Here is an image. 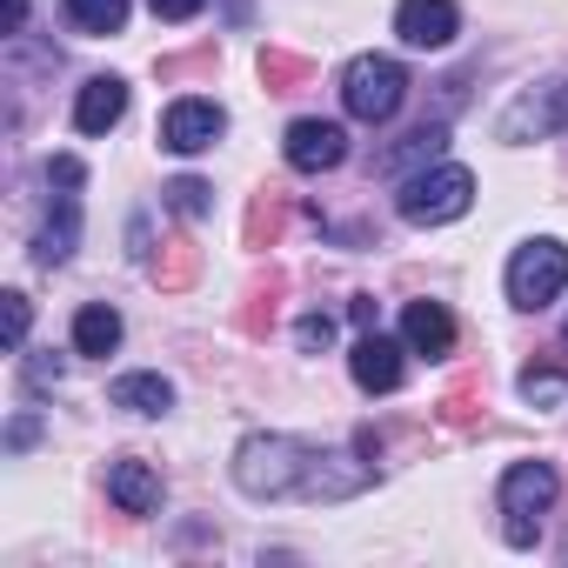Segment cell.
I'll return each instance as SVG.
<instances>
[{
    "label": "cell",
    "mask_w": 568,
    "mask_h": 568,
    "mask_svg": "<svg viewBox=\"0 0 568 568\" xmlns=\"http://www.w3.org/2000/svg\"><path fill=\"white\" fill-rule=\"evenodd\" d=\"M121 348V315L108 302H88L74 315V355H114Z\"/></svg>",
    "instance_id": "16"
},
{
    "label": "cell",
    "mask_w": 568,
    "mask_h": 568,
    "mask_svg": "<svg viewBox=\"0 0 568 568\" xmlns=\"http://www.w3.org/2000/svg\"><path fill=\"white\" fill-rule=\"evenodd\" d=\"M161 194H168V207H174V214H187V221H201V214L214 207V187H207V181H194V174H181V181H168Z\"/></svg>",
    "instance_id": "19"
},
{
    "label": "cell",
    "mask_w": 568,
    "mask_h": 568,
    "mask_svg": "<svg viewBox=\"0 0 568 568\" xmlns=\"http://www.w3.org/2000/svg\"><path fill=\"white\" fill-rule=\"evenodd\" d=\"M521 395H528L535 408H548V402L568 395V375H555V368H528V375H521Z\"/></svg>",
    "instance_id": "21"
},
{
    "label": "cell",
    "mask_w": 568,
    "mask_h": 568,
    "mask_svg": "<svg viewBox=\"0 0 568 568\" xmlns=\"http://www.w3.org/2000/svg\"><path fill=\"white\" fill-rule=\"evenodd\" d=\"M442 148H448V121H422L415 134H402L395 148H382L375 154V174H422V168H435L442 161Z\"/></svg>",
    "instance_id": "11"
},
{
    "label": "cell",
    "mask_w": 568,
    "mask_h": 568,
    "mask_svg": "<svg viewBox=\"0 0 568 568\" xmlns=\"http://www.w3.org/2000/svg\"><path fill=\"white\" fill-rule=\"evenodd\" d=\"M348 322L368 335V328H375V302H368V295H355V302H348Z\"/></svg>",
    "instance_id": "27"
},
{
    "label": "cell",
    "mask_w": 568,
    "mask_h": 568,
    "mask_svg": "<svg viewBox=\"0 0 568 568\" xmlns=\"http://www.w3.org/2000/svg\"><path fill=\"white\" fill-rule=\"evenodd\" d=\"M48 187H81V161H74V154L48 161Z\"/></svg>",
    "instance_id": "26"
},
{
    "label": "cell",
    "mask_w": 568,
    "mask_h": 568,
    "mask_svg": "<svg viewBox=\"0 0 568 568\" xmlns=\"http://www.w3.org/2000/svg\"><path fill=\"white\" fill-rule=\"evenodd\" d=\"M148 8H154V21H194L207 0H148Z\"/></svg>",
    "instance_id": "25"
},
{
    "label": "cell",
    "mask_w": 568,
    "mask_h": 568,
    "mask_svg": "<svg viewBox=\"0 0 568 568\" xmlns=\"http://www.w3.org/2000/svg\"><path fill=\"white\" fill-rule=\"evenodd\" d=\"M74 241H81V207H74V194H61L54 214H48L41 234H34V261H41V267H61V261L74 254Z\"/></svg>",
    "instance_id": "15"
},
{
    "label": "cell",
    "mask_w": 568,
    "mask_h": 568,
    "mask_svg": "<svg viewBox=\"0 0 568 568\" xmlns=\"http://www.w3.org/2000/svg\"><path fill=\"white\" fill-rule=\"evenodd\" d=\"M108 495H114L121 515H154L161 508V475L148 462H114L108 468Z\"/></svg>",
    "instance_id": "14"
},
{
    "label": "cell",
    "mask_w": 568,
    "mask_h": 568,
    "mask_svg": "<svg viewBox=\"0 0 568 568\" xmlns=\"http://www.w3.org/2000/svg\"><path fill=\"white\" fill-rule=\"evenodd\" d=\"M234 481L254 501H348L375 481V462H348L302 435H247L234 448Z\"/></svg>",
    "instance_id": "1"
},
{
    "label": "cell",
    "mask_w": 568,
    "mask_h": 568,
    "mask_svg": "<svg viewBox=\"0 0 568 568\" xmlns=\"http://www.w3.org/2000/svg\"><path fill=\"white\" fill-rule=\"evenodd\" d=\"M295 342H302V355H315V348H328V342H335V322H328V315H302Z\"/></svg>",
    "instance_id": "22"
},
{
    "label": "cell",
    "mask_w": 568,
    "mask_h": 568,
    "mask_svg": "<svg viewBox=\"0 0 568 568\" xmlns=\"http://www.w3.org/2000/svg\"><path fill=\"white\" fill-rule=\"evenodd\" d=\"M455 28H462L455 0H402V8H395V34L408 48H448Z\"/></svg>",
    "instance_id": "10"
},
{
    "label": "cell",
    "mask_w": 568,
    "mask_h": 568,
    "mask_svg": "<svg viewBox=\"0 0 568 568\" xmlns=\"http://www.w3.org/2000/svg\"><path fill=\"white\" fill-rule=\"evenodd\" d=\"M21 21H28V0H8V28L21 34Z\"/></svg>",
    "instance_id": "29"
},
{
    "label": "cell",
    "mask_w": 568,
    "mask_h": 568,
    "mask_svg": "<svg viewBox=\"0 0 568 568\" xmlns=\"http://www.w3.org/2000/svg\"><path fill=\"white\" fill-rule=\"evenodd\" d=\"M402 101H408V74H402V61H388V54H362V61H348V74H342V108H348L355 121L382 128V121H395Z\"/></svg>",
    "instance_id": "3"
},
{
    "label": "cell",
    "mask_w": 568,
    "mask_h": 568,
    "mask_svg": "<svg viewBox=\"0 0 568 568\" xmlns=\"http://www.w3.org/2000/svg\"><path fill=\"white\" fill-rule=\"evenodd\" d=\"M402 355H408V342H388V335H375V328H368V335L355 342L348 368H355V382H362L368 395H395V388H402V375H408V362H402Z\"/></svg>",
    "instance_id": "9"
},
{
    "label": "cell",
    "mask_w": 568,
    "mask_h": 568,
    "mask_svg": "<svg viewBox=\"0 0 568 568\" xmlns=\"http://www.w3.org/2000/svg\"><path fill=\"white\" fill-rule=\"evenodd\" d=\"M227 134V114L214 108V101H174L168 114H161V148H174V154H207L214 141Z\"/></svg>",
    "instance_id": "7"
},
{
    "label": "cell",
    "mask_w": 568,
    "mask_h": 568,
    "mask_svg": "<svg viewBox=\"0 0 568 568\" xmlns=\"http://www.w3.org/2000/svg\"><path fill=\"white\" fill-rule=\"evenodd\" d=\"M114 408H128V415H168L174 408V382L168 375H121L114 382Z\"/></svg>",
    "instance_id": "17"
},
{
    "label": "cell",
    "mask_w": 568,
    "mask_h": 568,
    "mask_svg": "<svg viewBox=\"0 0 568 568\" xmlns=\"http://www.w3.org/2000/svg\"><path fill=\"white\" fill-rule=\"evenodd\" d=\"M68 21L81 34H121L128 28V0H68Z\"/></svg>",
    "instance_id": "18"
},
{
    "label": "cell",
    "mask_w": 568,
    "mask_h": 568,
    "mask_svg": "<svg viewBox=\"0 0 568 568\" xmlns=\"http://www.w3.org/2000/svg\"><path fill=\"white\" fill-rule=\"evenodd\" d=\"M402 342H408V355L442 362V355H455V315L442 302H408L402 308Z\"/></svg>",
    "instance_id": "12"
},
{
    "label": "cell",
    "mask_w": 568,
    "mask_h": 568,
    "mask_svg": "<svg viewBox=\"0 0 568 568\" xmlns=\"http://www.w3.org/2000/svg\"><path fill=\"white\" fill-rule=\"evenodd\" d=\"M561 342H568V322H561Z\"/></svg>",
    "instance_id": "30"
},
{
    "label": "cell",
    "mask_w": 568,
    "mask_h": 568,
    "mask_svg": "<svg viewBox=\"0 0 568 568\" xmlns=\"http://www.w3.org/2000/svg\"><path fill=\"white\" fill-rule=\"evenodd\" d=\"M8 348H28V295H8Z\"/></svg>",
    "instance_id": "24"
},
{
    "label": "cell",
    "mask_w": 568,
    "mask_h": 568,
    "mask_svg": "<svg viewBox=\"0 0 568 568\" xmlns=\"http://www.w3.org/2000/svg\"><path fill=\"white\" fill-rule=\"evenodd\" d=\"M154 274L168 281V288H181V281L194 274V247H187V241H174V261H168V267H154Z\"/></svg>",
    "instance_id": "23"
},
{
    "label": "cell",
    "mask_w": 568,
    "mask_h": 568,
    "mask_svg": "<svg viewBox=\"0 0 568 568\" xmlns=\"http://www.w3.org/2000/svg\"><path fill=\"white\" fill-rule=\"evenodd\" d=\"M395 207H402V221H415V227L462 221V214L475 207V174H468L462 161H435V168H422V174L402 181Z\"/></svg>",
    "instance_id": "2"
},
{
    "label": "cell",
    "mask_w": 568,
    "mask_h": 568,
    "mask_svg": "<svg viewBox=\"0 0 568 568\" xmlns=\"http://www.w3.org/2000/svg\"><path fill=\"white\" fill-rule=\"evenodd\" d=\"M568 288V247L561 241H528V247H515V261H508V302L515 308H548L555 295Z\"/></svg>",
    "instance_id": "4"
},
{
    "label": "cell",
    "mask_w": 568,
    "mask_h": 568,
    "mask_svg": "<svg viewBox=\"0 0 568 568\" xmlns=\"http://www.w3.org/2000/svg\"><path fill=\"white\" fill-rule=\"evenodd\" d=\"M348 161V128L342 121H295L288 128V168L295 174H328V168H342Z\"/></svg>",
    "instance_id": "8"
},
{
    "label": "cell",
    "mask_w": 568,
    "mask_h": 568,
    "mask_svg": "<svg viewBox=\"0 0 568 568\" xmlns=\"http://www.w3.org/2000/svg\"><path fill=\"white\" fill-rule=\"evenodd\" d=\"M302 74H308V61H295V54H274V48L261 54V81L274 94H288V81H302Z\"/></svg>",
    "instance_id": "20"
},
{
    "label": "cell",
    "mask_w": 568,
    "mask_h": 568,
    "mask_svg": "<svg viewBox=\"0 0 568 568\" xmlns=\"http://www.w3.org/2000/svg\"><path fill=\"white\" fill-rule=\"evenodd\" d=\"M555 488H561V481H555L548 462H515V468L501 475V495H495V501H501V515H508V541H515V548L535 541V521L555 508Z\"/></svg>",
    "instance_id": "5"
},
{
    "label": "cell",
    "mask_w": 568,
    "mask_h": 568,
    "mask_svg": "<svg viewBox=\"0 0 568 568\" xmlns=\"http://www.w3.org/2000/svg\"><path fill=\"white\" fill-rule=\"evenodd\" d=\"M555 128H568V81H548V88L515 94V101H508V114L495 121V134H501L508 148L541 141V134H555Z\"/></svg>",
    "instance_id": "6"
},
{
    "label": "cell",
    "mask_w": 568,
    "mask_h": 568,
    "mask_svg": "<svg viewBox=\"0 0 568 568\" xmlns=\"http://www.w3.org/2000/svg\"><path fill=\"white\" fill-rule=\"evenodd\" d=\"M28 382H34V388H48V382H61V362H28Z\"/></svg>",
    "instance_id": "28"
},
{
    "label": "cell",
    "mask_w": 568,
    "mask_h": 568,
    "mask_svg": "<svg viewBox=\"0 0 568 568\" xmlns=\"http://www.w3.org/2000/svg\"><path fill=\"white\" fill-rule=\"evenodd\" d=\"M561 555H568V541H561Z\"/></svg>",
    "instance_id": "31"
},
{
    "label": "cell",
    "mask_w": 568,
    "mask_h": 568,
    "mask_svg": "<svg viewBox=\"0 0 568 568\" xmlns=\"http://www.w3.org/2000/svg\"><path fill=\"white\" fill-rule=\"evenodd\" d=\"M121 114H128V81H114V74H94L81 88V101H74V128L81 134H108Z\"/></svg>",
    "instance_id": "13"
}]
</instances>
